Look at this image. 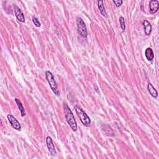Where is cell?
<instances>
[{"label":"cell","instance_id":"2","mask_svg":"<svg viewBox=\"0 0 159 159\" xmlns=\"http://www.w3.org/2000/svg\"><path fill=\"white\" fill-rule=\"evenodd\" d=\"M46 79L48 81V83L50 85L52 90L53 91V92L55 93V95H56L57 96H59L60 95V91L58 90V85L56 83V81L55 80V78L53 75V74L52 73V72H51L50 71H46Z\"/></svg>","mask_w":159,"mask_h":159},{"label":"cell","instance_id":"14","mask_svg":"<svg viewBox=\"0 0 159 159\" xmlns=\"http://www.w3.org/2000/svg\"><path fill=\"white\" fill-rule=\"evenodd\" d=\"M119 23H120V27H121V29L124 31L125 29V21L123 17L122 16H120L119 18Z\"/></svg>","mask_w":159,"mask_h":159},{"label":"cell","instance_id":"12","mask_svg":"<svg viewBox=\"0 0 159 159\" xmlns=\"http://www.w3.org/2000/svg\"><path fill=\"white\" fill-rule=\"evenodd\" d=\"M145 56L149 61H152L154 58V53L151 48H147L145 51Z\"/></svg>","mask_w":159,"mask_h":159},{"label":"cell","instance_id":"4","mask_svg":"<svg viewBox=\"0 0 159 159\" xmlns=\"http://www.w3.org/2000/svg\"><path fill=\"white\" fill-rule=\"evenodd\" d=\"M76 24H77V30L80 35L83 38L87 37V29L86 25L81 18H76Z\"/></svg>","mask_w":159,"mask_h":159},{"label":"cell","instance_id":"9","mask_svg":"<svg viewBox=\"0 0 159 159\" xmlns=\"http://www.w3.org/2000/svg\"><path fill=\"white\" fill-rule=\"evenodd\" d=\"M143 26L144 27L145 34L147 36H149L151 34L152 32V26L149 21L147 20H144L143 21Z\"/></svg>","mask_w":159,"mask_h":159},{"label":"cell","instance_id":"13","mask_svg":"<svg viewBox=\"0 0 159 159\" xmlns=\"http://www.w3.org/2000/svg\"><path fill=\"white\" fill-rule=\"evenodd\" d=\"M14 101L15 103H16V105H17L19 109V111L21 112V116L24 117L25 116V115H26V113H25V109L23 106V105H22V103L19 100L17 99V98H16V99L14 100Z\"/></svg>","mask_w":159,"mask_h":159},{"label":"cell","instance_id":"8","mask_svg":"<svg viewBox=\"0 0 159 159\" xmlns=\"http://www.w3.org/2000/svg\"><path fill=\"white\" fill-rule=\"evenodd\" d=\"M159 8V3L157 0H151L149 2V11L151 14L157 13Z\"/></svg>","mask_w":159,"mask_h":159},{"label":"cell","instance_id":"6","mask_svg":"<svg viewBox=\"0 0 159 159\" xmlns=\"http://www.w3.org/2000/svg\"><path fill=\"white\" fill-rule=\"evenodd\" d=\"M46 144L48 148V150L50 152L51 154L53 156L56 155L57 154V152L56 150V147L53 143V140L50 136L47 137L46 138Z\"/></svg>","mask_w":159,"mask_h":159},{"label":"cell","instance_id":"16","mask_svg":"<svg viewBox=\"0 0 159 159\" xmlns=\"http://www.w3.org/2000/svg\"><path fill=\"white\" fill-rule=\"evenodd\" d=\"M113 2L115 4L117 8H119V6H121V4H123L122 0H113Z\"/></svg>","mask_w":159,"mask_h":159},{"label":"cell","instance_id":"3","mask_svg":"<svg viewBox=\"0 0 159 159\" xmlns=\"http://www.w3.org/2000/svg\"><path fill=\"white\" fill-rule=\"evenodd\" d=\"M75 109L82 124L86 127H89L91 124V120L89 116L83 111V109L78 106H75Z\"/></svg>","mask_w":159,"mask_h":159},{"label":"cell","instance_id":"7","mask_svg":"<svg viewBox=\"0 0 159 159\" xmlns=\"http://www.w3.org/2000/svg\"><path fill=\"white\" fill-rule=\"evenodd\" d=\"M13 8L15 12V15L16 16V18L18 19V21H19L21 23H24L25 22V17L24 16L23 13L22 12L21 9L16 4H13Z\"/></svg>","mask_w":159,"mask_h":159},{"label":"cell","instance_id":"11","mask_svg":"<svg viewBox=\"0 0 159 159\" xmlns=\"http://www.w3.org/2000/svg\"><path fill=\"white\" fill-rule=\"evenodd\" d=\"M98 6L100 9V11L101 14L104 16L105 18H108V14L106 11V9L105 6H104L103 1H98Z\"/></svg>","mask_w":159,"mask_h":159},{"label":"cell","instance_id":"1","mask_svg":"<svg viewBox=\"0 0 159 159\" xmlns=\"http://www.w3.org/2000/svg\"><path fill=\"white\" fill-rule=\"evenodd\" d=\"M63 109H64V113L65 116L66 118V120L68 124L70 125V128L72 129L73 131H76L77 130V124H76V120L75 119L74 115L69 108L68 105L66 103H63Z\"/></svg>","mask_w":159,"mask_h":159},{"label":"cell","instance_id":"15","mask_svg":"<svg viewBox=\"0 0 159 159\" xmlns=\"http://www.w3.org/2000/svg\"><path fill=\"white\" fill-rule=\"evenodd\" d=\"M32 22H33V23L35 24L36 27H41V24L40 23V22L39 21V20H38V19L34 17V16L32 17Z\"/></svg>","mask_w":159,"mask_h":159},{"label":"cell","instance_id":"5","mask_svg":"<svg viewBox=\"0 0 159 159\" xmlns=\"http://www.w3.org/2000/svg\"><path fill=\"white\" fill-rule=\"evenodd\" d=\"M7 118L11 125V126L14 129L19 131L21 130V126L20 123H19L18 120L13 116L12 114H8L7 116Z\"/></svg>","mask_w":159,"mask_h":159},{"label":"cell","instance_id":"10","mask_svg":"<svg viewBox=\"0 0 159 159\" xmlns=\"http://www.w3.org/2000/svg\"><path fill=\"white\" fill-rule=\"evenodd\" d=\"M147 89L148 91H149V93H150V95L154 98H157L158 96V92L156 90L153 86L152 85V83H149L147 85Z\"/></svg>","mask_w":159,"mask_h":159}]
</instances>
